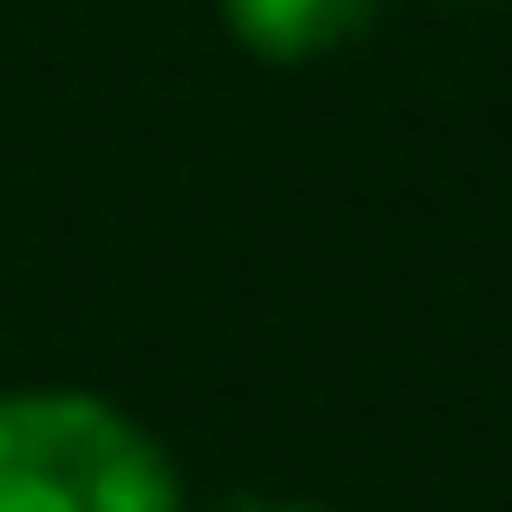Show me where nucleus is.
Here are the masks:
<instances>
[{
    "instance_id": "1",
    "label": "nucleus",
    "mask_w": 512,
    "mask_h": 512,
    "mask_svg": "<svg viewBox=\"0 0 512 512\" xmlns=\"http://www.w3.org/2000/svg\"><path fill=\"white\" fill-rule=\"evenodd\" d=\"M0 512H180V477L135 414L81 387H18L0 396Z\"/></svg>"
},
{
    "instance_id": "3",
    "label": "nucleus",
    "mask_w": 512,
    "mask_h": 512,
    "mask_svg": "<svg viewBox=\"0 0 512 512\" xmlns=\"http://www.w3.org/2000/svg\"><path fill=\"white\" fill-rule=\"evenodd\" d=\"M216 512H315V504H216Z\"/></svg>"
},
{
    "instance_id": "2",
    "label": "nucleus",
    "mask_w": 512,
    "mask_h": 512,
    "mask_svg": "<svg viewBox=\"0 0 512 512\" xmlns=\"http://www.w3.org/2000/svg\"><path fill=\"white\" fill-rule=\"evenodd\" d=\"M216 9H225L234 45L261 63H315L378 18V0H216Z\"/></svg>"
}]
</instances>
